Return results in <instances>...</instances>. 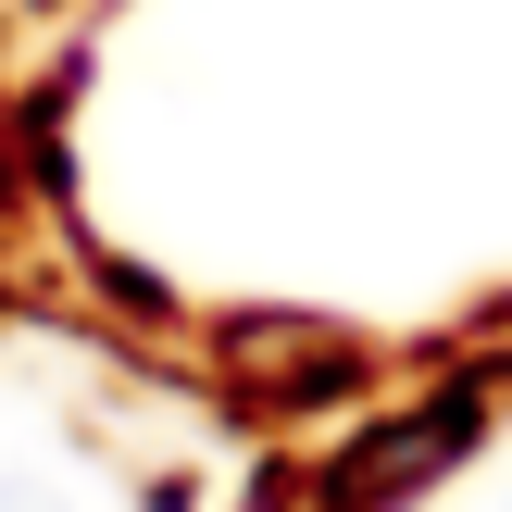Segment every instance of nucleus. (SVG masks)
Listing matches in <instances>:
<instances>
[{
	"instance_id": "1",
	"label": "nucleus",
	"mask_w": 512,
	"mask_h": 512,
	"mask_svg": "<svg viewBox=\"0 0 512 512\" xmlns=\"http://www.w3.org/2000/svg\"><path fill=\"white\" fill-rule=\"evenodd\" d=\"M463 438H475V388H450V400H425V413H400V438H363V450L338 463V512L413 500V488H425V475H438Z\"/></svg>"
}]
</instances>
